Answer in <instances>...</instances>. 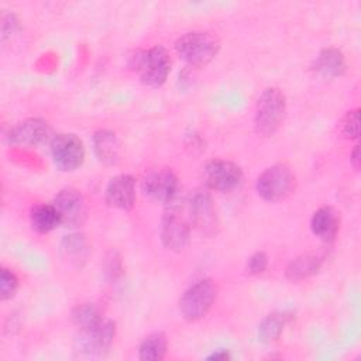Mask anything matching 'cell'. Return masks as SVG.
<instances>
[{
  "label": "cell",
  "instance_id": "d4e9b609",
  "mask_svg": "<svg viewBox=\"0 0 361 361\" xmlns=\"http://www.w3.org/2000/svg\"><path fill=\"white\" fill-rule=\"evenodd\" d=\"M18 288V278L16 274L7 268H1L0 272V299L8 300L14 296L16 290Z\"/></svg>",
  "mask_w": 361,
  "mask_h": 361
},
{
  "label": "cell",
  "instance_id": "e0dca14e",
  "mask_svg": "<svg viewBox=\"0 0 361 361\" xmlns=\"http://www.w3.org/2000/svg\"><path fill=\"white\" fill-rule=\"evenodd\" d=\"M94 154L100 162L113 165L118 161L120 142L117 135L110 130H99L93 135Z\"/></svg>",
  "mask_w": 361,
  "mask_h": 361
},
{
  "label": "cell",
  "instance_id": "83f0119b",
  "mask_svg": "<svg viewBox=\"0 0 361 361\" xmlns=\"http://www.w3.org/2000/svg\"><path fill=\"white\" fill-rule=\"evenodd\" d=\"M354 169H358L360 168V145H355L353 152H351V158H350Z\"/></svg>",
  "mask_w": 361,
  "mask_h": 361
},
{
  "label": "cell",
  "instance_id": "30bf717a",
  "mask_svg": "<svg viewBox=\"0 0 361 361\" xmlns=\"http://www.w3.org/2000/svg\"><path fill=\"white\" fill-rule=\"evenodd\" d=\"M51 155L61 171H75L83 164L85 147L75 134L61 133L51 138Z\"/></svg>",
  "mask_w": 361,
  "mask_h": 361
},
{
  "label": "cell",
  "instance_id": "9a60e30c",
  "mask_svg": "<svg viewBox=\"0 0 361 361\" xmlns=\"http://www.w3.org/2000/svg\"><path fill=\"white\" fill-rule=\"evenodd\" d=\"M338 227H340V216L330 206H322L312 214V219H310L312 233L323 241L334 240L338 231Z\"/></svg>",
  "mask_w": 361,
  "mask_h": 361
},
{
  "label": "cell",
  "instance_id": "4316f807",
  "mask_svg": "<svg viewBox=\"0 0 361 361\" xmlns=\"http://www.w3.org/2000/svg\"><path fill=\"white\" fill-rule=\"evenodd\" d=\"M227 358H230V354L227 350H217V351L212 353L210 355H207V360H214V361L227 360Z\"/></svg>",
  "mask_w": 361,
  "mask_h": 361
},
{
  "label": "cell",
  "instance_id": "4fadbf2b",
  "mask_svg": "<svg viewBox=\"0 0 361 361\" xmlns=\"http://www.w3.org/2000/svg\"><path fill=\"white\" fill-rule=\"evenodd\" d=\"M52 134V128L48 121L42 118H25L10 128L7 140L13 145L37 147L45 142Z\"/></svg>",
  "mask_w": 361,
  "mask_h": 361
},
{
  "label": "cell",
  "instance_id": "5b68a950",
  "mask_svg": "<svg viewBox=\"0 0 361 361\" xmlns=\"http://www.w3.org/2000/svg\"><path fill=\"white\" fill-rule=\"evenodd\" d=\"M175 49L186 63L199 68L207 65L217 55L220 42L212 32L192 31L178 38Z\"/></svg>",
  "mask_w": 361,
  "mask_h": 361
},
{
  "label": "cell",
  "instance_id": "8992f818",
  "mask_svg": "<svg viewBox=\"0 0 361 361\" xmlns=\"http://www.w3.org/2000/svg\"><path fill=\"white\" fill-rule=\"evenodd\" d=\"M217 296L216 283L209 279H200L190 285L179 299V310L183 319L196 322L207 314Z\"/></svg>",
  "mask_w": 361,
  "mask_h": 361
},
{
  "label": "cell",
  "instance_id": "484cf974",
  "mask_svg": "<svg viewBox=\"0 0 361 361\" xmlns=\"http://www.w3.org/2000/svg\"><path fill=\"white\" fill-rule=\"evenodd\" d=\"M268 265V255L264 251L254 252L247 262V269L252 275H259L267 269Z\"/></svg>",
  "mask_w": 361,
  "mask_h": 361
},
{
  "label": "cell",
  "instance_id": "9c48e42d",
  "mask_svg": "<svg viewBox=\"0 0 361 361\" xmlns=\"http://www.w3.org/2000/svg\"><path fill=\"white\" fill-rule=\"evenodd\" d=\"M186 210L192 226L206 235H213L219 228V219L212 196L206 190L193 192L186 200Z\"/></svg>",
  "mask_w": 361,
  "mask_h": 361
},
{
  "label": "cell",
  "instance_id": "d6986e66",
  "mask_svg": "<svg viewBox=\"0 0 361 361\" xmlns=\"http://www.w3.org/2000/svg\"><path fill=\"white\" fill-rule=\"evenodd\" d=\"M32 228L39 234H47L61 224V217L54 204L41 203L32 207L30 214Z\"/></svg>",
  "mask_w": 361,
  "mask_h": 361
},
{
  "label": "cell",
  "instance_id": "44dd1931",
  "mask_svg": "<svg viewBox=\"0 0 361 361\" xmlns=\"http://www.w3.org/2000/svg\"><path fill=\"white\" fill-rule=\"evenodd\" d=\"M62 258L73 265H80L87 257V243L82 234H69L61 243Z\"/></svg>",
  "mask_w": 361,
  "mask_h": 361
},
{
  "label": "cell",
  "instance_id": "ac0fdd59",
  "mask_svg": "<svg viewBox=\"0 0 361 361\" xmlns=\"http://www.w3.org/2000/svg\"><path fill=\"white\" fill-rule=\"evenodd\" d=\"M320 265L322 259L316 254H300L289 261L285 269V276L292 282H298L314 275L320 269Z\"/></svg>",
  "mask_w": 361,
  "mask_h": 361
},
{
  "label": "cell",
  "instance_id": "603a6c76",
  "mask_svg": "<svg viewBox=\"0 0 361 361\" xmlns=\"http://www.w3.org/2000/svg\"><path fill=\"white\" fill-rule=\"evenodd\" d=\"M100 317H103V316L96 303H82V305H78L72 310V320L76 324H79V327L93 323V322L99 320Z\"/></svg>",
  "mask_w": 361,
  "mask_h": 361
},
{
  "label": "cell",
  "instance_id": "3957f363",
  "mask_svg": "<svg viewBox=\"0 0 361 361\" xmlns=\"http://www.w3.org/2000/svg\"><path fill=\"white\" fill-rule=\"evenodd\" d=\"M116 336V323L110 319L99 320L82 326L75 337L73 348L80 355L100 357L109 351Z\"/></svg>",
  "mask_w": 361,
  "mask_h": 361
},
{
  "label": "cell",
  "instance_id": "8fae6325",
  "mask_svg": "<svg viewBox=\"0 0 361 361\" xmlns=\"http://www.w3.org/2000/svg\"><path fill=\"white\" fill-rule=\"evenodd\" d=\"M65 227H79L87 216V204L83 195L73 188H65L58 192L52 203Z\"/></svg>",
  "mask_w": 361,
  "mask_h": 361
},
{
  "label": "cell",
  "instance_id": "52a82bcc",
  "mask_svg": "<svg viewBox=\"0 0 361 361\" xmlns=\"http://www.w3.org/2000/svg\"><path fill=\"white\" fill-rule=\"evenodd\" d=\"M295 175L285 164H275L267 168L257 179V193L267 202H279L288 197L295 189Z\"/></svg>",
  "mask_w": 361,
  "mask_h": 361
},
{
  "label": "cell",
  "instance_id": "5bb4252c",
  "mask_svg": "<svg viewBox=\"0 0 361 361\" xmlns=\"http://www.w3.org/2000/svg\"><path fill=\"white\" fill-rule=\"evenodd\" d=\"M104 200L110 207L130 210L135 202V179L127 173L111 178L104 190Z\"/></svg>",
  "mask_w": 361,
  "mask_h": 361
},
{
  "label": "cell",
  "instance_id": "cb8c5ba5",
  "mask_svg": "<svg viewBox=\"0 0 361 361\" xmlns=\"http://www.w3.org/2000/svg\"><path fill=\"white\" fill-rule=\"evenodd\" d=\"M340 133L345 138H358L360 135V109L350 110L340 121Z\"/></svg>",
  "mask_w": 361,
  "mask_h": 361
},
{
  "label": "cell",
  "instance_id": "7c38bea8",
  "mask_svg": "<svg viewBox=\"0 0 361 361\" xmlns=\"http://www.w3.org/2000/svg\"><path fill=\"white\" fill-rule=\"evenodd\" d=\"M142 192L151 199L168 204L178 197V176L169 168L151 171L142 179Z\"/></svg>",
  "mask_w": 361,
  "mask_h": 361
},
{
  "label": "cell",
  "instance_id": "ffe728a7",
  "mask_svg": "<svg viewBox=\"0 0 361 361\" xmlns=\"http://www.w3.org/2000/svg\"><path fill=\"white\" fill-rule=\"evenodd\" d=\"M288 320H289V313L286 312H274L267 317H264L258 326L259 341L268 344L278 340Z\"/></svg>",
  "mask_w": 361,
  "mask_h": 361
},
{
  "label": "cell",
  "instance_id": "7402d4cb",
  "mask_svg": "<svg viewBox=\"0 0 361 361\" xmlns=\"http://www.w3.org/2000/svg\"><path fill=\"white\" fill-rule=\"evenodd\" d=\"M166 350V337L162 333H152L141 341L138 347V357L142 361H159L165 357Z\"/></svg>",
  "mask_w": 361,
  "mask_h": 361
},
{
  "label": "cell",
  "instance_id": "ba28073f",
  "mask_svg": "<svg viewBox=\"0 0 361 361\" xmlns=\"http://www.w3.org/2000/svg\"><path fill=\"white\" fill-rule=\"evenodd\" d=\"M202 179L207 189L231 192L243 182V169L227 159H212L202 169Z\"/></svg>",
  "mask_w": 361,
  "mask_h": 361
},
{
  "label": "cell",
  "instance_id": "2e32d148",
  "mask_svg": "<svg viewBox=\"0 0 361 361\" xmlns=\"http://www.w3.org/2000/svg\"><path fill=\"white\" fill-rule=\"evenodd\" d=\"M312 69L323 78H338L344 75L347 69L345 58L337 48H324L316 56Z\"/></svg>",
  "mask_w": 361,
  "mask_h": 361
},
{
  "label": "cell",
  "instance_id": "7a4b0ae2",
  "mask_svg": "<svg viewBox=\"0 0 361 361\" xmlns=\"http://www.w3.org/2000/svg\"><path fill=\"white\" fill-rule=\"evenodd\" d=\"M192 223L188 216L186 203L176 197L166 204V212L161 221V241L171 251H182L190 238Z\"/></svg>",
  "mask_w": 361,
  "mask_h": 361
},
{
  "label": "cell",
  "instance_id": "277c9868",
  "mask_svg": "<svg viewBox=\"0 0 361 361\" xmlns=\"http://www.w3.org/2000/svg\"><path fill=\"white\" fill-rule=\"evenodd\" d=\"M133 68L144 85L159 87L165 83L171 72V56L162 45H154L133 56Z\"/></svg>",
  "mask_w": 361,
  "mask_h": 361
},
{
  "label": "cell",
  "instance_id": "6da1fadb",
  "mask_svg": "<svg viewBox=\"0 0 361 361\" xmlns=\"http://www.w3.org/2000/svg\"><path fill=\"white\" fill-rule=\"evenodd\" d=\"M286 116V97L278 87L265 89L258 97L254 126L255 131L264 137L274 135L282 126Z\"/></svg>",
  "mask_w": 361,
  "mask_h": 361
}]
</instances>
